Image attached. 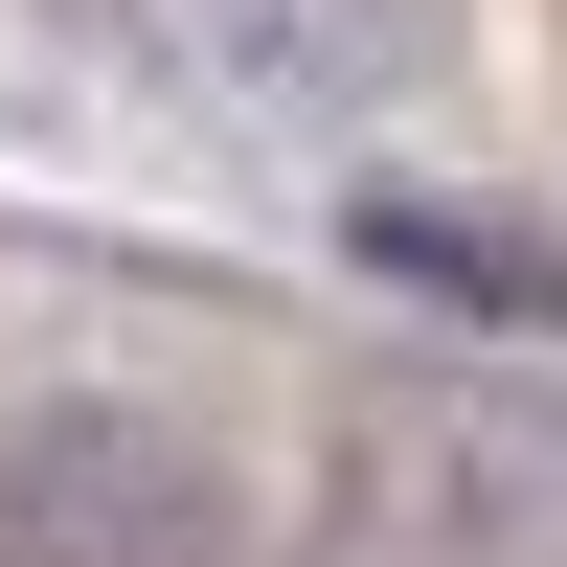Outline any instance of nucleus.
<instances>
[{
    "label": "nucleus",
    "instance_id": "obj_1",
    "mask_svg": "<svg viewBox=\"0 0 567 567\" xmlns=\"http://www.w3.org/2000/svg\"><path fill=\"white\" fill-rule=\"evenodd\" d=\"M0 567H227V477L159 409H0Z\"/></svg>",
    "mask_w": 567,
    "mask_h": 567
},
{
    "label": "nucleus",
    "instance_id": "obj_2",
    "mask_svg": "<svg viewBox=\"0 0 567 567\" xmlns=\"http://www.w3.org/2000/svg\"><path fill=\"white\" fill-rule=\"evenodd\" d=\"M363 250H386L409 296H454V318H567V250H523V227H454V205H363Z\"/></svg>",
    "mask_w": 567,
    "mask_h": 567
}]
</instances>
